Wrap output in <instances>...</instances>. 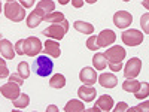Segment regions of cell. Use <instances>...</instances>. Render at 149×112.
Instances as JSON below:
<instances>
[{
  "mask_svg": "<svg viewBox=\"0 0 149 112\" xmlns=\"http://www.w3.org/2000/svg\"><path fill=\"white\" fill-rule=\"evenodd\" d=\"M52 69H54V61L49 58L48 55H40L34 60L33 63V70L37 76H42V78H46L52 73Z\"/></svg>",
  "mask_w": 149,
  "mask_h": 112,
  "instance_id": "6da1fadb",
  "label": "cell"
},
{
  "mask_svg": "<svg viewBox=\"0 0 149 112\" xmlns=\"http://www.w3.org/2000/svg\"><path fill=\"white\" fill-rule=\"evenodd\" d=\"M5 17L14 22H21L26 18V9H24L18 2H6L5 5Z\"/></svg>",
  "mask_w": 149,
  "mask_h": 112,
  "instance_id": "7a4b0ae2",
  "label": "cell"
},
{
  "mask_svg": "<svg viewBox=\"0 0 149 112\" xmlns=\"http://www.w3.org/2000/svg\"><path fill=\"white\" fill-rule=\"evenodd\" d=\"M69 30V22L66 20H63L61 22H57V24H51L48 29H45L42 32L43 36H46L48 39H54V41H61L63 37L66 36Z\"/></svg>",
  "mask_w": 149,
  "mask_h": 112,
  "instance_id": "3957f363",
  "label": "cell"
},
{
  "mask_svg": "<svg viewBox=\"0 0 149 112\" xmlns=\"http://www.w3.org/2000/svg\"><path fill=\"white\" fill-rule=\"evenodd\" d=\"M42 42L40 39H37L34 36H30L27 39H21V51L24 55H29V57H36L42 51Z\"/></svg>",
  "mask_w": 149,
  "mask_h": 112,
  "instance_id": "277c9868",
  "label": "cell"
},
{
  "mask_svg": "<svg viewBox=\"0 0 149 112\" xmlns=\"http://www.w3.org/2000/svg\"><path fill=\"white\" fill-rule=\"evenodd\" d=\"M143 33L142 32H139V30H134V29H131V30H125L122 34H121V39H122V42L125 43L127 46H139L142 42H143Z\"/></svg>",
  "mask_w": 149,
  "mask_h": 112,
  "instance_id": "5b68a950",
  "label": "cell"
},
{
  "mask_svg": "<svg viewBox=\"0 0 149 112\" xmlns=\"http://www.w3.org/2000/svg\"><path fill=\"white\" fill-rule=\"evenodd\" d=\"M140 70H142V60L137 58V57H133L131 60L127 61L125 67H124V76H125V79L137 78Z\"/></svg>",
  "mask_w": 149,
  "mask_h": 112,
  "instance_id": "8992f818",
  "label": "cell"
},
{
  "mask_svg": "<svg viewBox=\"0 0 149 112\" xmlns=\"http://www.w3.org/2000/svg\"><path fill=\"white\" fill-rule=\"evenodd\" d=\"M125 55H127V51L119 45L107 48L106 52H104V57L107 60V63H122V60L125 58Z\"/></svg>",
  "mask_w": 149,
  "mask_h": 112,
  "instance_id": "52a82bcc",
  "label": "cell"
},
{
  "mask_svg": "<svg viewBox=\"0 0 149 112\" xmlns=\"http://www.w3.org/2000/svg\"><path fill=\"white\" fill-rule=\"evenodd\" d=\"M0 93H2V96H5L6 99H9V100H15V99L21 94L19 85L15 84V82H10V81L0 87Z\"/></svg>",
  "mask_w": 149,
  "mask_h": 112,
  "instance_id": "ba28073f",
  "label": "cell"
},
{
  "mask_svg": "<svg viewBox=\"0 0 149 112\" xmlns=\"http://www.w3.org/2000/svg\"><path fill=\"white\" fill-rule=\"evenodd\" d=\"M131 22H133V17L127 10H118L113 15V24L118 29H127L128 26H131Z\"/></svg>",
  "mask_w": 149,
  "mask_h": 112,
  "instance_id": "9c48e42d",
  "label": "cell"
},
{
  "mask_svg": "<svg viewBox=\"0 0 149 112\" xmlns=\"http://www.w3.org/2000/svg\"><path fill=\"white\" fill-rule=\"evenodd\" d=\"M115 41H116L115 32H112L109 29L100 32V34L97 36V45H98V48H107V46H110L112 43H113Z\"/></svg>",
  "mask_w": 149,
  "mask_h": 112,
  "instance_id": "30bf717a",
  "label": "cell"
},
{
  "mask_svg": "<svg viewBox=\"0 0 149 112\" xmlns=\"http://www.w3.org/2000/svg\"><path fill=\"white\" fill-rule=\"evenodd\" d=\"M79 79L85 85H94L97 81V72L93 67H84L79 72Z\"/></svg>",
  "mask_w": 149,
  "mask_h": 112,
  "instance_id": "8fae6325",
  "label": "cell"
},
{
  "mask_svg": "<svg viewBox=\"0 0 149 112\" xmlns=\"http://www.w3.org/2000/svg\"><path fill=\"white\" fill-rule=\"evenodd\" d=\"M0 54L5 60H14L15 57V46L12 45L8 39H0Z\"/></svg>",
  "mask_w": 149,
  "mask_h": 112,
  "instance_id": "7c38bea8",
  "label": "cell"
},
{
  "mask_svg": "<svg viewBox=\"0 0 149 112\" xmlns=\"http://www.w3.org/2000/svg\"><path fill=\"white\" fill-rule=\"evenodd\" d=\"M43 51L48 57H52V58H58L61 55V49H60V43L54 39H48L43 45Z\"/></svg>",
  "mask_w": 149,
  "mask_h": 112,
  "instance_id": "4fadbf2b",
  "label": "cell"
},
{
  "mask_svg": "<svg viewBox=\"0 0 149 112\" xmlns=\"http://www.w3.org/2000/svg\"><path fill=\"white\" fill-rule=\"evenodd\" d=\"M78 96L84 102H93L97 96V91L93 85H82L78 90Z\"/></svg>",
  "mask_w": 149,
  "mask_h": 112,
  "instance_id": "5bb4252c",
  "label": "cell"
},
{
  "mask_svg": "<svg viewBox=\"0 0 149 112\" xmlns=\"http://www.w3.org/2000/svg\"><path fill=\"white\" fill-rule=\"evenodd\" d=\"M98 84H100L103 88H115L118 79L113 73H102L98 76Z\"/></svg>",
  "mask_w": 149,
  "mask_h": 112,
  "instance_id": "9a60e30c",
  "label": "cell"
},
{
  "mask_svg": "<svg viewBox=\"0 0 149 112\" xmlns=\"http://www.w3.org/2000/svg\"><path fill=\"white\" fill-rule=\"evenodd\" d=\"M113 99H112L110 96H107V94H104V96H100L98 97V100H97V103H95V106L100 109V111H104V112H109V111H112V108H113Z\"/></svg>",
  "mask_w": 149,
  "mask_h": 112,
  "instance_id": "2e32d148",
  "label": "cell"
},
{
  "mask_svg": "<svg viewBox=\"0 0 149 112\" xmlns=\"http://www.w3.org/2000/svg\"><path fill=\"white\" fill-rule=\"evenodd\" d=\"M42 21H43V15L40 14L39 10H36V9L31 12V14H29V17H27V20H26L27 27H30V29H36Z\"/></svg>",
  "mask_w": 149,
  "mask_h": 112,
  "instance_id": "e0dca14e",
  "label": "cell"
},
{
  "mask_svg": "<svg viewBox=\"0 0 149 112\" xmlns=\"http://www.w3.org/2000/svg\"><path fill=\"white\" fill-rule=\"evenodd\" d=\"M36 10H39L45 17L46 14H49V12L55 10V3L52 2V0H40V2L36 5Z\"/></svg>",
  "mask_w": 149,
  "mask_h": 112,
  "instance_id": "ac0fdd59",
  "label": "cell"
},
{
  "mask_svg": "<svg viewBox=\"0 0 149 112\" xmlns=\"http://www.w3.org/2000/svg\"><path fill=\"white\" fill-rule=\"evenodd\" d=\"M73 27H74V30H78L79 33H84V34H93L94 33V26L90 22H85V21H74Z\"/></svg>",
  "mask_w": 149,
  "mask_h": 112,
  "instance_id": "d6986e66",
  "label": "cell"
},
{
  "mask_svg": "<svg viewBox=\"0 0 149 112\" xmlns=\"http://www.w3.org/2000/svg\"><path fill=\"white\" fill-rule=\"evenodd\" d=\"M64 85H66V76L61 73H55L54 76H51V79H49V87H51V88L60 90V88H63Z\"/></svg>",
  "mask_w": 149,
  "mask_h": 112,
  "instance_id": "ffe728a7",
  "label": "cell"
},
{
  "mask_svg": "<svg viewBox=\"0 0 149 112\" xmlns=\"http://www.w3.org/2000/svg\"><path fill=\"white\" fill-rule=\"evenodd\" d=\"M140 84H142V82H139L136 78H133V79H125V81L122 82V90L127 91V93H136V91L140 88Z\"/></svg>",
  "mask_w": 149,
  "mask_h": 112,
  "instance_id": "44dd1931",
  "label": "cell"
},
{
  "mask_svg": "<svg viewBox=\"0 0 149 112\" xmlns=\"http://www.w3.org/2000/svg\"><path fill=\"white\" fill-rule=\"evenodd\" d=\"M93 64H94V69H95V70H103V69H106L107 60H106L104 54H102V52L94 54V57H93Z\"/></svg>",
  "mask_w": 149,
  "mask_h": 112,
  "instance_id": "7402d4cb",
  "label": "cell"
},
{
  "mask_svg": "<svg viewBox=\"0 0 149 112\" xmlns=\"http://www.w3.org/2000/svg\"><path fill=\"white\" fill-rule=\"evenodd\" d=\"M63 20H66L63 12H55V10L54 12H49V14H46L43 17V21L45 22H49V24H57V22H61Z\"/></svg>",
  "mask_w": 149,
  "mask_h": 112,
  "instance_id": "603a6c76",
  "label": "cell"
},
{
  "mask_svg": "<svg viewBox=\"0 0 149 112\" xmlns=\"http://www.w3.org/2000/svg\"><path fill=\"white\" fill-rule=\"evenodd\" d=\"M64 111L66 112H84L85 111V105L81 100H70L64 106Z\"/></svg>",
  "mask_w": 149,
  "mask_h": 112,
  "instance_id": "cb8c5ba5",
  "label": "cell"
},
{
  "mask_svg": "<svg viewBox=\"0 0 149 112\" xmlns=\"http://www.w3.org/2000/svg\"><path fill=\"white\" fill-rule=\"evenodd\" d=\"M12 102H14V106L17 109H24V108H27L30 105V96L26 94V93H22V94H19L15 99V100H12Z\"/></svg>",
  "mask_w": 149,
  "mask_h": 112,
  "instance_id": "d4e9b609",
  "label": "cell"
},
{
  "mask_svg": "<svg viewBox=\"0 0 149 112\" xmlns=\"http://www.w3.org/2000/svg\"><path fill=\"white\" fill-rule=\"evenodd\" d=\"M134 96L137 97V99H140V100L146 99V97L149 96V84H148V82H142V84H140V88L134 93Z\"/></svg>",
  "mask_w": 149,
  "mask_h": 112,
  "instance_id": "484cf974",
  "label": "cell"
},
{
  "mask_svg": "<svg viewBox=\"0 0 149 112\" xmlns=\"http://www.w3.org/2000/svg\"><path fill=\"white\" fill-rule=\"evenodd\" d=\"M18 75H19L22 79H27L30 76V66H29V63L21 61V63L18 64Z\"/></svg>",
  "mask_w": 149,
  "mask_h": 112,
  "instance_id": "4316f807",
  "label": "cell"
},
{
  "mask_svg": "<svg viewBox=\"0 0 149 112\" xmlns=\"http://www.w3.org/2000/svg\"><path fill=\"white\" fill-rule=\"evenodd\" d=\"M9 76V70L6 66V60L0 57V79H5Z\"/></svg>",
  "mask_w": 149,
  "mask_h": 112,
  "instance_id": "83f0119b",
  "label": "cell"
},
{
  "mask_svg": "<svg viewBox=\"0 0 149 112\" xmlns=\"http://www.w3.org/2000/svg\"><path fill=\"white\" fill-rule=\"evenodd\" d=\"M86 48L91 49V51H97V49H100L97 45V36H90L88 41H86Z\"/></svg>",
  "mask_w": 149,
  "mask_h": 112,
  "instance_id": "f1b7e54d",
  "label": "cell"
},
{
  "mask_svg": "<svg viewBox=\"0 0 149 112\" xmlns=\"http://www.w3.org/2000/svg\"><path fill=\"white\" fill-rule=\"evenodd\" d=\"M148 21H149V14H145L142 18H140V26H142V29H143V32H145V34H148L149 33V27H148Z\"/></svg>",
  "mask_w": 149,
  "mask_h": 112,
  "instance_id": "f546056e",
  "label": "cell"
},
{
  "mask_svg": "<svg viewBox=\"0 0 149 112\" xmlns=\"http://www.w3.org/2000/svg\"><path fill=\"white\" fill-rule=\"evenodd\" d=\"M148 106H149V103L145 100L142 105H139V106H136V108H127V112H142V111H148Z\"/></svg>",
  "mask_w": 149,
  "mask_h": 112,
  "instance_id": "4dcf8cb0",
  "label": "cell"
},
{
  "mask_svg": "<svg viewBox=\"0 0 149 112\" xmlns=\"http://www.w3.org/2000/svg\"><path fill=\"white\" fill-rule=\"evenodd\" d=\"M8 78H9V81H10V82H15V84H18V85H22V84H24V79H22V78L19 76L18 73H14V75H9Z\"/></svg>",
  "mask_w": 149,
  "mask_h": 112,
  "instance_id": "1f68e13d",
  "label": "cell"
},
{
  "mask_svg": "<svg viewBox=\"0 0 149 112\" xmlns=\"http://www.w3.org/2000/svg\"><path fill=\"white\" fill-rule=\"evenodd\" d=\"M34 2H36V0H19V5L24 9H29V8H33L34 6Z\"/></svg>",
  "mask_w": 149,
  "mask_h": 112,
  "instance_id": "d6a6232c",
  "label": "cell"
},
{
  "mask_svg": "<svg viewBox=\"0 0 149 112\" xmlns=\"http://www.w3.org/2000/svg\"><path fill=\"white\" fill-rule=\"evenodd\" d=\"M127 108H128V105L125 103V102H119L115 108H112L115 112H122V111H127Z\"/></svg>",
  "mask_w": 149,
  "mask_h": 112,
  "instance_id": "836d02e7",
  "label": "cell"
},
{
  "mask_svg": "<svg viewBox=\"0 0 149 112\" xmlns=\"http://www.w3.org/2000/svg\"><path fill=\"white\" fill-rule=\"evenodd\" d=\"M112 72H119L122 70V63H107Z\"/></svg>",
  "mask_w": 149,
  "mask_h": 112,
  "instance_id": "e575fe53",
  "label": "cell"
},
{
  "mask_svg": "<svg viewBox=\"0 0 149 112\" xmlns=\"http://www.w3.org/2000/svg\"><path fill=\"white\" fill-rule=\"evenodd\" d=\"M72 5H73V8L79 9V8L84 6V0H72Z\"/></svg>",
  "mask_w": 149,
  "mask_h": 112,
  "instance_id": "d590c367",
  "label": "cell"
},
{
  "mask_svg": "<svg viewBox=\"0 0 149 112\" xmlns=\"http://www.w3.org/2000/svg\"><path fill=\"white\" fill-rule=\"evenodd\" d=\"M14 46H15V52H17L18 55H24V54H22V51H21V39H19Z\"/></svg>",
  "mask_w": 149,
  "mask_h": 112,
  "instance_id": "8d00e7d4",
  "label": "cell"
},
{
  "mask_svg": "<svg viewBox=\"0 0 149 112\" xmlns=\"http://www.w3.org/2000/svg\"><path fill=\"white\" fill-rule=\"evenodd\" d=\"M46 112H58V108L55 105H51V106L46 108Z\"/></svg>",
  "mask_w": 149,
  "mask_h": 112,
  "instance_id": "74e56055",
  "label": "cell"
},
{
  "mask_svg": "<svg viewBox=\"0 0 149 112\" xmlns=\"http://www.w3.org/2000/svg\"><path fill=\"white\" fill-rule=\"evenodd\" d=\"M69 2H70V0H58V3H60V5H67Z\"/></svg>",
  "mask_w": 149,
  "mask_h": 112,
  "instance_id": "f35d334b",
  "label": "cell"
},
{
  "mask_svg": "<svg viewBox=\"0 0 149 112\" xmlns=\"http://www.w3.org/2000/svg\"><path fill=\"white\" fill-rule=\"evenodd\" d=\"M84 2H86V3H90V5H94L97 0H84Z\"/></svg>",
  "mask_w": 149,
  "mask_h": 112,
  "instance_id": "ab89813d",
  "label": "cell"
},
{
  "mask_svg": "<svg viewBox=\"0 0 149 112\" xmlns=\"http://www.w3.org/2000/svg\"><path fill=\"white\" fill-rule=\"evenodd\" d=\"M0 12H2V2H0Z\"/></svg>",
  "mask_w": 149,
  "mask_h": 112,
  "instance_id": "60d3db41",
  "label": "cell"
},
{
  "mask_svg": "<svg viewBox=\"0 0 149 112\" xmlns=\"http://www.w3.org/2000/svg\"><path fill=\"white\" fill-rule=\"evenodd\" d=\"M6 2H14V0H6Z\"/></svg>",
  "mask_w": 149,
  "mask_h": 112,
  "instance_id": "b9f144b4",
  "label": "cell"
},
{
  "mask_svg": "<svg viewBox=\"0 0 149 112\" xmlns=\"http://www.w3.org/2000/svg\"><path fill=\"white\" fill-rule=\"evenodd\" d=\"M122 2H130V0H122Z\"/></svg>",
  "mask_w": 149,
  "mask_h": 112,
  "instance_id": "7bdbcfd3",
  "label": "cell"
}]
</instances>
